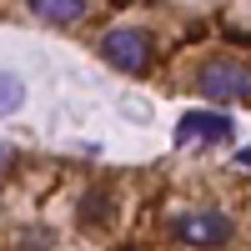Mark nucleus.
Instances as JSON below:
<instances>
[{
  "label": "nucleus",
  "mask_w": 251,
  "mask_h": 251,
  "mask_svg": "<svg viewBox=\"0 0 251 251\" xmlns=\"http://www.w3.org/2000/svg\"><path fill=\"white\" fill-rule=\"evenodd\" d=\"M201 96L206 100H251V66L241 60H211L201 66Z\"/></svg>",
  "instance_id": "nucleus-3"
},
{
  "label": "nucleus",
  "mask_w": 251,
  "mask_h": 251,
  "mask_svg": "<svg viewBox=\"0 0 251 251\" xmlns=\"http://www.w3.org/2000/svg\"><path fill=\"white\" fill-rule=\"evenodd\" d=\"M100 55H106L111 66L141 75V71H151V35L136 30V25H116V30L100 35Z\"/></svg>",
  "instance_id": "nucleus-2"
},
{
  "label": "nucleus",
  "mask_w": 251,
  "mask_h": 251,
  "mask_svg": "<svg viewBox=\"0 0 251 251\" xmlns=\"http://www.w3.org/2000/svg\"><path fill=\"white\" fill-rule=\"evenodd\" d=\"M20 106H25V80L10 75V71H0V116H15Z\"/></svg>",
  "instance_id": "nucleus-6"
},
{
  "label": "nucleus",
  "mask_w": 251,
  "mask_h": 251,
  "mask_svg": "<svg viewBox=\"0 0 251 251\" xmlns=\"http://www.w3.org/2000/svg\"><path fill=\"white\" fill-rule=\"evenodd\" d=\"M25 5L40 20H50V25H71V20L86 15V0H25Z\"/></svg>",
  "instance_id": "nucleus-5"
},
{
  "label": "nucleus",
  "mask_w": 251,
  "mask_h": 251,
  "mask_svg": "<svg viewBox=\"0 0 251 251\" xmlns=\"http://www.w3.org/2000/svg\"><path fill=\"white\" fill-rule=\"evenodd\" d=\"M236 166H251V146H236V156H231Z\"/></svg>",
  "instance_id": "nucleus-7"
},
{
  "label": "nucleus",
  "mask_w": 251,
  "mask_h": 251,
  "mask_svg": "<svg viewBox=\"0 0 251 251\" xmlns=\"http://www.w3.org/2000/svg\"><path fill=\"white\" fill-rule=\"evenodd\" d=\"M236 136V126L226 121L221 111H186L181 121H176V146H226Z\"/></svg>",
  "instance_id": "nucleus-4"
},
{
  "label": "nucleus",
  "mask_w": 251,
  "mask_h": 251,
  "mask_svg": "<svg viewBox=\"0 0 251 251\" xmlns=\"http://www.w3.org/2000/svg\"><path fill=\"white\" fill-rule=\"evenodd\" d=\"M171 236L186 246H226L236 236V221L226 211H181L171 216Z\"/></svg>",
  "instance_id": "nucleus-1"
},
{
  "label": "nucleus",
  "mask_w": 251,
  "mask_h": 251,
  "mask_svg": "<svg viewBox=\"0 0 251 251\" xmlns=\"http://www.w3.org/2000/svg\"><path fill=\"white\" fill-rule=\"evenodd\" d=\"M5 166H10V146H0V171H5Z\"/></svg>",
  "instance_id": "nucleus-8"
}]
</instances>
